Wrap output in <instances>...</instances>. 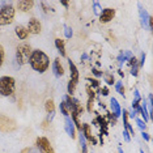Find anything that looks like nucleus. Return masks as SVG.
<instances>
[{
	"label": "nucleus",
	"instance_id": "1",
	"mask_svg": "<svg viewBox=\"0 0 153 153\" xmlns=\"http://www.w3.org/2000/svg\"><path fill=\"white\" fill-rule=\"evenodd\" d=\"M29 64L33 71L38 72V74H45L50 67V58L45 51L36 48L32 51V55L29 58Z\"/></svg>",
	"mask_w": 153,
	"mask_h": 153
},
{
	"label": "nucleus",
	"instance_id": "2",
	"mask_svg": "<svg viewBox=\"0 0 153 153\" xmlns=\"http://www.w3.org/2000/svg\"><path fill=\"white\" fill-rule=\"evenodd\" d=\"M16 8L12 3H1L0 5V26L9 25L15 21Z\"/></svg>",
	"mask_w": 153,
	"mask_h": 153
},
{
	"label": "nucleus",
	"instance_id": "3",
	"mask_svg": "<svg viewBox=\"0 0 153 153\" xmlns=\"http://www.w3.org/2000/svg\"><path fill=\"white\" fill-rule=\"evenodd\" d=\"M16 92V80L12 76H1L0 77V96L11 97Z\"/></svg>",
	"mask_w": 153,
	"mask_h": 153
},
{
	"label": "nucleus",
	"instance_id": "4",
	"mask_svg": "<svg viewBox=\"0 0 153 153\" xmlns=\"http://www.w3.org/2000/svg\"><path fill=\"white\" fill-rule=\"evenodd\" d=\"M33 48L29 43H20L16 47V60L19 65H24L29 63V58L32 55Z\"/></svg>",
	"mask_w": 153,
	"mask_h": 153
},
{
	"label": "nucleus",
	"instance_id": "5",
	"mask_svg": "<svg viewBox=\"0 0 153 153\" xmlns=\"http://www.w3.org/2000/svg\"><path fill=\"white\" fill-rule=\"evenodd\" d=\"M64 102H65V106L68 109V113H71V117H80L84 111V107L80 103V101L75 97H71V96H65L64 97Z\"/></svg>",
	"mask_w": 153,
	"mask_h": 153
},
{
	"label": "nucleus",
	"instance_id": "6",
	"mask_svg": "<svg viewBox=\"0 0 153 153\" xmlns=\"http://www.w3.org/2000/svg\"><path fill=\"white\" fill-rule=\"evenodd\" d=\"M36 148L39 151V153H55L50 140L45 136H38L36 139Z\"/></svg>",
	"mask_w": 153,
	"mask_h": 153
},
{
	"label": "nucleus",
	"instance_id": "7",
	"mask_svg": "<svg viewBox=\"0 0 153 153\" xmlns=\"http://www.w3.org/2000/svg\"><path fill=\"white\" fill-rule=\"evenodd\" d=\"M29 34H39L42 32V24L38 19L36 17H32V19L27 21V26H26Z\"/></svg>",
	"mask_w": 153,
	"mask_h": 153
},
{
	"label": "nucleus",
	"instance_id": "8",
	"mask_svg": "<svg viewBox=\"0 0 153 153\" xmlns=\"http://www.w3.org/2000/svg\"><path fill=\"white\" fill-rule=\"evenodd\" d=\"M115 17V9L114 8H105L100 13V22L101 24H107Z\"/></svg>",
	"mask_w": 153,
	"mask_h": 153
},
{
	"label": "nucleus",
	"instance_id": "9",
	"mask_svg": "<svg viewBox=\"0 0 153 153\" xmlns=\"http://www.w3.org/2000/svg\"><path fill=\"white\" fill-rule=\"evenodd\" d=\"M0 118H1V120H4V123H3V122H0V131L8 132V131H13L16 128L15 120H12L11 118L4 117V115H0Z\"/></svg>",
	"mask_w": 153,
	"mask_h": 153
},
{
	"label": "nucleus",
	"instance_id": "10",
	"mask_svg": "<svg viewBox=\"0 0 153 153\" xmlns=\"http://www.w3.org/2000/svg\"><path fill=\"white\" fill-rule=\"evenodd\" d=\"M64 130L67 132V135L71 139H75L76 137V127L74 124V122L69 117H65L64 118Z\"/></svg>",
	"mask_w": 153,
	"mask_h": 153
},
{
	"label": "nucleus",
	"instance_id": "11",
	"mask_svg": "<svg viewBox=\"0 0 153 153\" xmlns=\"http://www.w3.org/2000/svg\"><path fill=\"white\" fill-rule=\"evenodd\" d=\"M85 90H86V94H88V100H86V110H88L89 113H92L93 103H94V98H96V92H94V89H92L89 85L85 86Z\"/></svg>",
	"mask_w": 153,
	"mask_h": 153
},
{
	"label": "nucleus",
	"instance_id": "12",
	"mask_svg": "<svg viewBox=\"0 0 153 153\" xmlns=\"http://www.w3.org/2000/svg\"><path fill=\"white\" fill-rule=\"evenodd\" d=\"M80 132L84 135V137H85L86 141H90V143H93V144H97L96 137L92 135V128H90V126L88 123L81 124V131H80Z\"/></svg>",
	"mask_w": 153,
	"mask_h": 153
},
{
	"label": "nucleus",
	"instance_id": "13",
	"mask_svg": "<svg viewBox=\"0 0 153 153\" xmlns=\"http://www.w3.org/2000/svg\"><path fill=\"white\" fill-rule=\"evenodd\" d=\"M110 110H111V114L115 118H119L122 115V107L115 97H111L110 98Z\"/></svg>",
	"mask_w": 153,
	"mask_h": 153
},
{
	"label": "nucleus",
	"instance_id": "14",
	"mask_svg": "<svg viewBox=\"0 0 153 153\" xmlns=\"http://www.w3.org/2000/svg\"><path fill=\"white\" fill-rule=\"evenodd\" d=\"M68 67H69V74H71V79L69 80H72L74 82L77 84L79 80H80V74H79V69L76 67V64L71 60V59H68Z\"/></svg>",
	"mask_w": 153,
	"mask_h": 153
},
{
	"label": "nucleus",
	"instance_id": "15",
	"mask_svg": "<svg viewBox=\"0 0 153 153\" xmlns=\"http://www.w3.org/2000/svg\"><path fill=\"white\" fill-rule=\"evenodd\" d=\"M36 3L33 0H21V1L17 3V9L20 12H29L33 9V7Z\"/></svg>",
	"mask_w": 153,
	"mask_h": 153
},
{
	"label": "nucleus",
	"instance_id": "16",
	"mask_svg": "<svg viewBox=\"0 0 153 153\" xmlns=\"http://www.w3.org/2000/svg\"><path fill=\"white\" fill-rule=\"evenodd\" d=\"M53 72L56 77H62L64 75V67L60 63V58H55V60L53 62Z\"/></svg>",
	"mask_w": 153,
	"mask_h": 153
},
{
	"label": "nucleus",
	"instance_id": "17",
	"mask_svg": "<svg viewBox=\"0 0 153 153\" xmlns=\"http://www.w3.org/2000/svg\"><path fill=\"white\" fill-rule=\"evenodd\" d=\"M45 110H46V113L48 114L47 117V120H53V118L55 115V105H54V101L51 98L46 100V102H45Z\"/></svg>",
	"mask_w": 153,
	"mask_h": 153
},
{
	"label": "nucleus",
	"instance_id": "18",
	"mask_svg": "<svg viewBox=\"0 0 153 153\" xmlns=\"http://www.w3.org/2000/svg\"><path fill=\"white\" fill-rule=\"evenodd\" d=\"M15 33H16L17 38H19V39H21V41H25V39L29 38V32H27V29L24 25H16Z\"/></svg>",
	"mask_w": 153,
	"mask_h": 153
},
{
	"label": "nucleus",
	"instance_id": "19",
	"mask_svg": "<svg viewBox=\"0 0 153 153\" xmlns=\"http://www.w3.org/2000/svg\"><path fill=\"white\" fill-rule=\"evenodd\" d=\"M122 114H123V124H124V130L128 131L130 136H135V130H134V127H132L131 124H130V122H128V111H127L126 109H123Z\"/></svg>",
	"mask_w": 153,
	"mask_h": 153
},
{
	"label": "nucleus",
	"instance_id": "20",
	"mask_svg": "<svg viewBox=\"0 0 153 153\" xmlns=\"http://www.w3.org/2000/svg\"><path fill=\"white\" fill-rule=\"evenodd\" d=\"M139 16H140V22H141V26L143 27H148V21H149V16L148 12L145 11L143 7L139 4Z\"/></svg>",
	"mask_w": 153,
	"mask_h": 153
},
{
	"label": "nucleus",
	"instance_id": "21",
	"mask_svg": "<svg viewBox=\"0 0 153 153\" xmlns=\"http://www.w3.org/2000/svg\"><path fill=\"white\" fill-rule=\"evenodd\" d=\"M131 56H134L131 51H122V53L118 55V58H117L118 65H119V67H122V65L126 63V62H128V59H130Z\"/></svg>",
	"mask_w": 153,
	"mask_h": 153
},
{
	"label": "nucleus",
	"instance_id": "22",
	"mask_svg": "<svg viewBox=\"0 0 153 153\" xmlns=\"http://www.w3.org/2000/svg\"><path fill=\"white\" fill-rule=\"evenodd\" d=\"M55 47H56V50L59 51V54H60L62 58L67 56V53H65V42L63 39L56 38V39H55Z\"/></svg>",
	"mask_w": 153,
	"mask_h": 153
},
{
	"label": "nucleus",
	"instance_id": "23",
	"mask_svg": "<svg viewBox=\"0 0 153 153\" xmlns=\"http://www.w3.org/2000/svg\"><path fill=\"white\" fill-rule=\"evenodd\" d=\"M140 106H141L140 115L143 117V119H141V120L144 122V123H147V122L149 120V115H148V111H147V102H145V100H141Z\"/></svg>",
	"mask_w": 153,
	"mask_h": 153
},
{
	"label": "nucleus",
	"instance_id": "24",
	"mask_svg": "<svg viewBox=\"0 0 153 153\" xmlns=\"http://www.w3.org/2000/svg\"><path fill=\"white\" fill-rule=\"evenodd\" d=\"M79 143H80V148H81V153H88V145H86V140L84 137V135L80 132L79 134Z\"/></svg>",
	"mask_w": 153,
	"mask_h": 153
},
{
	"label": "nucleus",
	"instance_id": "25",
	"mask_svg": "<svg viewBox=\"0 0 153 153\" xmlns=\"http://www.w3.org/2000/svg\"><path fill=\"white\" fill-rule=\"evenodd\" d=\"M115 90L118 93H119L120 96H126V88H124V85H123V82L122 81H117L115 82Z\"/></svg>",
	"mask_w": 153,
	"mask_h": 153
},
{
	"label": "nucleus",
	"instance_id": "26",
	"mask_svg": "<svg viewBox=\"0 0 153 153\" xmlns=\"http://www.w3.org/2000/svg\"><path fill=\"white\" fill-rule=\"evenodd\" d=\"M76 82H74L72 80H69L68 81V85H67V93H68V96H74V93H75V90H76Z\"/></svg>",
	"mask_w": 153,
	"mask_h": 153
},
{
	"label": "nucleus",
	"instance_id": "27",
	"mask_svg": "<svg viewBox=\"0 0 153 153\" xmlns=\"http://www.w3.org/2000/svg\"><path fill=\"white\" fill-rule=\"evenodd\" d=\"M86 81H89V86H90V88H96V89H100L101 88V84H100V81H98V80H97V79H92V77H88V79H86Z\"/></svg>",
	"mask_w": 153,
	"mask_h": 153
},
{
	"label": "nucleus",
	"instance_id": "28",
	"mask_svg": "<svg viewBox=\"0 0 153 153\" xmlns=\"http://www.w3.org/2000/svg\"><path fill=\"white\" fill-rule=\"evenodd\" d=\"M103 80L107 85H113L115 84V80H114V75L111 74H103Z\"/></svg>",
	"mask_w": 153,
	"mask_h": 153
},
{
	"label": "nucleus",
	"instance_id": "29",
	"mask_svg": "<svg viewBox=\"0 0 153 153\" xmlns=\"http://www.w3.org/2000/svg\"><path fill=\"white\" fill-rule=\"evenodd\" d=\"M59 109H60V113L65 117H69V113H68V109H67V106H65V102L64 101H62L60 102V105H59Z\"/></svg>",
	"mask_w": 153,
	"mask_h": 153
},
{
	"label": "nucleus",
	"instance_id": "30",
	"mask_svg": "<svg viewBox=\"0 0 153 153\" xmlns=\"http://www.w3.org/2000/svg\"><path fill=\"white\" fill-rule=\"evenodd\" d=\"M64 36L67 39H71L72 36H74V32H72V27L68 25H64Z\"/></svg>",
	"mask_w": 153,
	"mask_h": 153
},
{
	"label": "nucleus",
	"instance_id": "31",
	"mask_svg": "<svg viewBox=\"0 0 153 153\" xmlns=\"http://www.w3.org/2000/svg\"><path fill=\"white\" fill-rule=\"evenodd\" d=\"M135 122H136V124H137V127L140 128L141 131H145V128H147V123H144L140 118H135Z\"/></svg>",
	"mask_w": 153,
	"mask_h": 153
},
{
	"label": "nucleus",
	"instance_id": "32",
	"mask_svg": "<svg viewBox=\"0 0 153 153\" xmlns=\"http://www.w3.org/2000/svg\"><path fill=\"white\" fill-rule=\"evenodd\" d=\"M101 4L98 1H93V12H94V15H98L100 16V13H101Z\"/></svg>",
	"mask_w": 153,
	"mask_h": 153
},
{
	"label": "nucleus",
	"instance_id": "33",
	"mask_svg": "<svg viewBox=\"0 0 153 153\" xmlns=\"http://www.w3.org/2000/svg\"><path fill=\"white\" fill-rule=\"evenodd\" d=\"M21 153H39V151L34 147H26V148L22 149Z\"/></svg>",
	"mask_w": 153,
	"mask_h": 153
},
{
	"label": "nucleus",
	"instance_id": "34",
	"mask_svg": "<svg viewBox=\"0 0 153 153\" xmlns=\"http://www.w3.org/2000/svg\"><path fill=\"white\" fill-rule=\"evenodd\" d=\"M4 58H5V51H4V47L0 45V67L4 63Z\"/></svg>",
	"mask_w": 153,
	"mask_h": 153
},
{
	"label": "nucleus",
	"instance_id": "35",
	"mask_svg": "<svg viewBox=\"0 0 153 153\" xmlns=\"http://www.w3.org/2000/svg\"><path fill=\"white\" fill-rule=\"evenodd\" d=\"M131 75L135 76V77H136V76L139 75V64H137V63L134 64V65L131 67Z\"/></svg>",
	"mask_w": 153,
	"mask_h": 153
},
{
	"label": "nucleus",
	"instance_id": "36",
	"mask_svg": "<svg viewBox=\"0 0 153 153\" xmlns=\"http://www.w3.org/2000/svg\"><path fill=\"white\" fill-rule=\"evenodd\" d=\"M145 58H147V54L145 53H143L141 54V58H140V60H137L139 62V68H141V67H144V64H145Z\"/></svg>",
	"mask_w": 153,
	"mask_h": 153
},
{
	"label": "nucleus",
	"instance_id": "37",
	"mask_svg": "<svg viewBox=\"0 0 153 153\" xmlns=\"http://www.w3.org/2000/svg\"><path fill=\"white\" fill-rule=\"evenodd\" d=\"M92 74L96 76V77H101V76L103 75V72H101L100 69H97L96 67H92Z\"/></svg>",
	"mask_w": 153,
	"mask_h": 153
},
{
	"label": "nucleus",
	"instance_id": "38",
	"mask_svg": "<svg viewBox=\"0 0 153 153\" xmlns=\"http://www.w3.org/2000/svg\"><path fill=\"white\" fill-rule=\"evenodd\" d=\"M98 92L102 96H107V94H109V88H107V86H102V88L98 89Z\"/></svg>",
	"mask_w": 153,
	"mask_h": 153
},
{
	"label": "nucleus",
	"instance_id": "39",
	"mask_svg": "<svg viewBox=\"0 0 153 153\" xmlns=\"http://www.w3.org/2000/svg\"><path fill=\"white\" fill-rule=\"evenodd\" d=\"M123 139L126 143L131 141V136H130V134H128V131H126V130H123Z\"/></svg>",
	"mask_w": 153,
	"mask_h": 153
},
{
	"label": "nucleus",
	"instance_id": "40",
	"mask_svg": "<svg viewBox=\"0 0 153 153\" xmlns=\"http://www.w3.org/2000/svg\"><path fill=\"white\" fill-rule=\"evenodd\" d=\"M141 137L144 139L145 141H149V140H151V136H149V134H147L145 131H141Z\"/></svg>",
	"mask_w": 153,
	"mask_h": 153
},
{
	"label": "nucleus",
	"instance_id": "41",
	"mask_svg": "<svg viewBox=\"0 0 153 153\" xmlns=\"http://www.w3.org/2000/svg\"><path fill=\"white\" fill-rule=\"evenodd\" d=\"M60 4L63 5V7H65V8H68V7H69V3L68 1H60Z\"/></svg>",
	"mask_w": 153,
	"mask_h": 153
},
{
	"label": "nucleus",
	"instance_id": "42",
	"mask_svg": "<svg viewBox=\"0 0 153 153\" xmlns=\"http://www.w3.org/2000/svg\"><path fill=\"white\" fill-rule=\"evenodd\" d=\"M86 59H88V55H86V54H82V55H81V60H86Z\"/></svg>",
	"mask_w": 153,
	"mask_h": 153
},
{
	"label": "nucleus",
	"instance_id": "43",
	"mask_svg": "<svg viewBox=\"0 0 153 153\" xmlns=\"http://www.w3.org/2000/svg\"><path fill=\"white\" fill-rule=\"evenodd\" d=\"M100 141H101V144H103V137H102V135H100Z\"/></svg>",
	"mask_w": 153,
	"mask_h": 153
},
{
	"label": "nucleus",
	"instance_id": "44",
	"mask_svg": "<svg viewBox=\"0 0 153 153\" xmlns=\"http://www.w3.org/2000/svg\"><path fill=\"white\" fill-rule=\"evenodd\" d=\"M118 152H119V153H124L123 151H122V147H118Z\"/></svg>",
	"mask_w": 153,
	"mask_h": 153
},
{
	"label": "nucleus",
	"instance_id": "45",
	"mask_svg": "<svg viewBox=\"0 0 153 153\" xmlns=\"http://www.w3.org/2000/svg\"><path fill=\"white\" fill-rule=\"evenodd\" d=\"M140 153H144V151H143V149H140Z\"/></svg>",
	"mask_w": 153,
	"mask_h": 153
}]
</instances>
